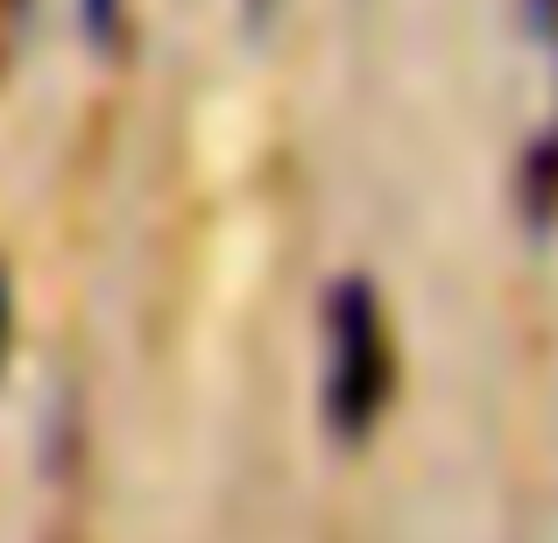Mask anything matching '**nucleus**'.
Returning <instances> with one entry per match:
<instances>
[{
	"label": "nucleus",
	"instance_id": "3",
	"mask_svg": "<svg viewBox=\"0 0 558 543\" xmlns=\"http://www.w3.org/2000/svg\"><path fill=\"white\" fill-rule=\"evenodd\" d=\"M8 332H14V289H8V269H0V360H8Z\"/></svg>",
	"mask_w": 558,
	"mask_h": 543
},
{
	"label": "nucleus",
	"instance_id": "1",
	"mask_svg": "<svg viewBox=\"0 0 558 543\" xmlns=\"http://www.w3.org/2000/svg\"><path fill=\"white\" fill-rule=\"evenodd\" d=\"M396 388V346H389V318L381 297L361 275H347L326 304V417L340 437H368L389 409Z\"/></svg>",
	"mask_w": 558,
	"mask_h": 543
},
{
	"label": "nucleus",
	"instance_id": "2",
	"mask_svg": "<svg viewBox=\"0 0 558 543\" xmlns=\"http://www.w3.org/2000/svg\"><path fill=\"white\" fill-rule=\"evenodd\" d=\"M78 14H85V36L93 42H113L128 28V0H78Z\"/></svg>",
	"mask_w": 558,
	"mask_h": 543
}]
</instances>
